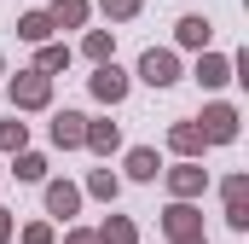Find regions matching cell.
<instances>
[{"mask_svg":"<svg viewBox=\"0 0 249 244\" xmlns=\"http://www.w3.org/2000/svg\"><path fill=\"white\" fill-rule=\"evenodd\" d=\"M99 93H105V99H116V93H122V76H116V70H105V76H99Z\"/></svg>","mask_w":249,"mask_h":244,"instance_id":"obj_1","label":"cell"}]
</instances>
